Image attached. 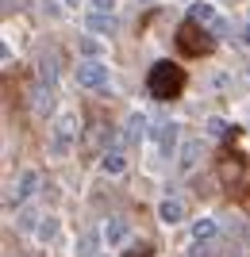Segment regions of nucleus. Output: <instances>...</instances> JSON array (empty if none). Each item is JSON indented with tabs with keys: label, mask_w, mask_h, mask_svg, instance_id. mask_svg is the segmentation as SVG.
I'll return each mask as SVG.
<instances>
[{
	"label": "nucleus",
	"mask_w": 250,
	"mask_h": 257,
	"mask_svg": "<svg viewBox=\"0 0 250 257\" xmlns=\"http://www.w3.org/2000/svg\"><path fill=\"white\" fill-rule=\"evenodd\" d=\"M146 88H150L154 100H174L181 96V88H185V69L174 62H154L150 73H146Z\"/></svg>",
	"instance_id": "obj_1"
},
{
	"label": "nucleus",
	"mask_w": 250,
	"mask_h": 257,
	"mask_svg": "<svg viewBox=\"0 0 250 257\" xmlns=\"http://www.w3.org/2000/svg\"><path fill=\"white\" fill-rule=\"evenodd\" d=\"M216 169H219V181H223V188L227 192H246L250 188V165L239 158V154H231V150H223L216 158Z\"/></svg>",
	"instance_id": "obj_2"
},
{
	"label": "nucleus",
	"mask_w": 250,
	"mask_h": 257,
	"mask_svg": "<svg viewBox=\"0 0 250 257\" xmlns=\"http://www.w3.org/2000/svg\"><path fill=\"white\" fill-rule=\"evenodd\" d=\"M212 43H216V35L208 31V27H200V23H193V20H185L177 27V50L185 54V58H204L212 50Z\"/></svg>",
	"instance_id": "obj_3"
},
{
	"label": "nucleus",
	"mask_w": 250,
	"mask_h": 257,
	"mask_svg": "<svg viewBox=\"0 0 250 257\" xmlns=\"http://www.w3.org/2000/svg\"><path fill=\"white\" fill-rule=\"evenodd\" d=\"M73 139H77V115L73 111H62L54 123V142H50V158H65L73 150Z\"/></svg>",
	"instance_id": "obj_4"
},
{
	"label": "nucleus",
	"mask_w": 250,
	"mask_h": 257,
	"mask_svg": "<svg viewBox=\"0 0 250 257\" xmlns=\"http://www.w3.org/2000/svg\"><path fill=\"white\" fill-rule=\"evenodd\" d=\"M108 65L104 62H81L77 65V85L93 88V92H108Z\"/></svg>",
	"instance_id": "obj_5"
},
{
	"label": "nucleus",
	"mask_w": 250,
	"mask_h": 257,
	"mask_svg": "<svg viewBox=\"0 0 250 257\" xmlns=\"http://www.w3.org/2000/svg\"><path fill=\"white\" fill-rule=\"evenodd\" d=\"M189 20H193V23H200V27H208V31L216 35V39L231 31V27H227V20H223V16H219V12L212 8V4H193V8H189Z\"/></svg>",
	"instance_id": "obj_6"
},
{
	"label": "nucleus",
	"mask_w": 250,
	"mask_h": 257,
	"mask_svg": "<svg viewBox=\"0 0 250 257\" xmlns=\"http://www.w3.org/2000/svg\"><path fill=\"white\" fill-rule=\"evenodd\" d=\"M35 188H39V173L35 169H23L16 181H12V188H8V207H16V204H27L35 196Z\"/></svg>",
	"instance_id": "obj_7"
},
{
	"label": "nucleus",
	"mask_w": 250,
	"mask_h": 257,
	"mask_svg": "<svg viewBox=\"0 0 250 257\" xmlns=\"http://www.w3.org/2000/svg\"><path fill=\"white\" fill-rule=\"evenodd\" d=\"M31 107L39 111V115H54V85H39L31 88Z\"/></svg>",
	"instance_id": "obj_8"
},
{
	"label": "nucleus",
	"mask_w": 250,
	"mask_h": 257,
	"mask_svg": "<svg viewBox=\"0 0 250 257\" xmlns=\"http://www.w3.org/2000/svg\"><path fill=\"white\" fill-rule=\"evenodd\" d=\"M104 146H112V127L108 123H93L85 135V150L93 154V150H104Z\"/></svg>",
	"instance_id": "obj_9"
},
{
	"label": "nucleus",
	"mask_w": 250,
	"mask_h": 257,
	"mask_svg": "<svg viewBox=\"0 0 250 257\" xmlns=\"http://www.w3.org/2000/svg\"><path fill=\"white\" fill-rule=\"evenodd\" d=\"M39 81H43V85H54L58 81V54L54 50L39 54Z\"/></svg>",
	"instance_id": "obj_10"
},
{
	"label": "nucleus",
	"mask_w": 250,
	"mask_h": 257,
	"mask_svg": "<svg viewBox=\"0 0 250 257\" xmlns=\"http://www.w3.org/2000/svg\"><path fill=\"white\" fill-rule=\"evenodd\" d=\"M196 158H200V142L189 139L185 146H181V161H177V173H181V177H189V173L196 169Z\"/></svg>",
	"instance_id": "obj_11"
},
{
	"label": "nucleus",
	"mask_w": 250,
	"mask_h": 257,
	"mask_svg": "<svg viewBox=\"0 0 250 257\" xmlns=\"http://www.w3.org/2000/svg\"><path fill=\"white\" fill-rule=\"evenodd\" d=\"M123 169H127V158H123V150H108L104 158H100V173H108V177H120Z\"/></svg>",
	"instance_id": "obj_12"
},
{
	"label": "nucleus",
	"mask_w": 250,
	"mask_h": 257,
	"mask_svg": "<svg viewBox=\"0 0 250 257\" xmlns=\"http://www.w3.org/2000/svg\"><path fill=\"white\" fill-rule=\"evenodd\" d=\"M142 135H146V115L135 111V115L127 119V127H123V142H142Z\"/></svg>",
	"instance_id": "obj_13"
},
{
	"label": "nucleus",
	"mask_w": 250,
	"mask_h": 257,
	"mask_svg": "<svg viewBox=\"0 0 250 257\" xmlns=\"http://www.w3.org/2000/svg\"><path fill=\"white\" fill-rule=\"evenodd\" d=\"M85 23H89V31H97V35H112V31H116V16H100V12H89Z\"/></svg>",
	"instance_id": "obj_14"
},
{
	"label": "nucleus",
	"mask_w": 250,
	"mask_h": 257,
	"mask_svg": "<svg viewBox=\"0 0 250 257\" xmlns=\"http://www.w3.org/2000/svg\"><path fill=\"white\" fill-rule=\"evenodd\" d=\"M123 238H127V223H123V219H108V223H104V242H108V246H120Z\"/></svg>",
	"instance_id": "obj_15"
},
{
	"label": "nucleus",
	"mask_w": 250,
	"mask_h": 257,
	"mask_svg": "<svg viewBox=\"0 0 250 257\" xmlns=\"http://www.w3.org/2000/svg\"><path fill=\"white\" fill-rule=\"evenodd\" d=\"M158 215H162V223H181V219H185V204H177V200H162Z\"/></svg>",
	"instance_id": "obj_16"
},
{
	"label": "nucleus",
	"mask_w": 250,
	"mask_h": 257,
	"mask_svg": "<svg viewBox=\"0 0 250 257\" xmlns=\"http://www.w3.org/2000/svg\"><path fill=\"white\" fill-rule=\"evenodd\" d=\"M193 238L200 242V246H204V242H216V223H212V219H196L193 223Z\"/></svg>",
	"instance_id": "obj_17"
},
{
	"label": "nucleus",
	"mask_w": 250,
	"mask_h": 257,
	"mask_svg": "<svg viewBox=\"0 0 250 257\" xmlns=\"http://www.w3.org/2000/svg\"><path fill=\"white\" fill-rule=\"evenodd\" d=\"M77 46H81V54H85L89 62H97L100 54H104V43H100V39H93V35H81V43H77Z\"/></svg>",
	"instance_id": "obj_18"
},
{
	"label": "nucleus",
	"mask_w": 250,
	"mask_h": 257,
	"mask_svg": "<svg viewBox=\"0 0 250 257\" xmlns=\"http://www.w3.org/2000/svg\"><path fill=\"white\" fill-rule=\"evenodd\" d=\"M35 234H39V242H43V246H50V242L58 238V219H54V215H50V219H43Z\"/></svg>",
	"instance_id": "obj_19"
},
{
	"label": "nucleus",
	"mask_w": 250,
	"mask_h": 257,
	"mask_svg": "<svg viewBox=\"0 0 250 257\" xmlns=\"http://www.w3.org/2000/svg\"><path fill=\"white\" fill-rule=\"evenodd\" d=\"M174 135H177V123H162V131H158V142H162V154H170L174 150Z\"/></svg>",
	"instance_id": "obj_20"
},
{
	"label": "nucleus",
	"mask_w": 250,
	"mask_h": 257,
	"mask_svg": "<svg viewBox=\"0 0 250 257\" xmlns=\"http://www.w3.org/2000/svg\"><path fill=\"white\" fill-rule=\"evenodd\" d=\"M116 8H120V0H93V12L100 16H116Z\"/></svg>",
	"instance_id": "obj_21"
},
{
	"label": "nucleus",
	"mask_w": 250,
	"mask_h": 257,
	"mask_svg": "<svg viewBox=\"0 0 250 257\" xmlns=\"http://www.w3.org/2000/svg\"><path fill=\"white\" fill-rule=\"evenodd\" d=\"M43 12L50 20H58V16H62V4H58V0H43Z\"/></svg>",
	"instance_id": "obj_22"
},
{
	"label": "nucleus",
	"mask_w": 250,
	"mask_h": 257,
	"mask_svg": "<svg viewBox=\"0 0 250 257\" xmlns=\"http://www.w3.org/2000/svg\"><path fill=\"white\" fill-rule=\"evenodd\" d=\"M231 127H223V123H219V119H212V123H208V135H227Z\"/></svg>",
	"instance_id": "obj_23"
},
{
	"label": "nucleus",
	"mask_w": 250,
	"mask_h": 257,
	"mask_svg": "<svg viewBox=\"0 0 250 257\" xmlns=\"http://www.w3.org/2000/svg\"><path fill=\"white\" fill-rule=\"evenodd\" d=\"M35 223H43V219H35V211H23L20 215V226H35Z\"/></svg>",
	"instance_id": "obj_24"
},
{
	"label": "nucleus",
	"mask_w": 250,
	"mask_h": 257,
	"mask_svg": "<svg viewBox=\"0 0 250 257\" xmlns=\"http://www.w3.org/2000/svg\"><path fill=\"white\" fill-rule=\"evenodd\" d=\"M123 257H150V249H131V253H123Z\"/></svg>",
	"instance_id": "obj_25"
},
{
	"label": "nucleus",
	"mask_w": 250,
	"mask_h": 257,
	"mask_svg": "<svg viewBox=\"0 0 250 257\" xmlns=\"http://www.w3.org/2000/svg\"><path fill=\"white\" fill-rule=\"evenodd\" d=\"M242 43L250 46V23H246V27H242Z\"/></svg>",
	"instance_id": "obj_26"
},
{
	"label": "nucleus",
	"mask_w": 250,
	"mask_h": 257,
	"mask_svg": "<svg viewBox=\"0 0 250 257\" xmlns=\"http://www.w3.org/2000/svg\"><path fill=\"white\" fill-rule=\"evenodd\" d=\"M142 4H150V0H142Z\"/></svg>",
	"instance_id": "obj_27"
}]
</instances>
